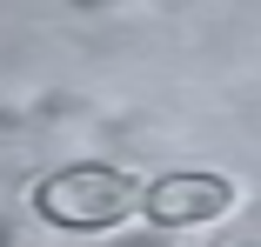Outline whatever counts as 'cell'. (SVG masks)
<instances>
[{
  "instance_id": "cell-1",
  "label": "cell",
  "mask_w": 261,
  "mask_h": 247,
  "mask_svg": "<svg viewBox=\"0 0 261 247\" xmlns=\"http://www.w3.org/2000/svg\"><path fill=\"white\" fill-rule=\"evenodd\" d=\"M141 201H147V187H141L134 174H121V167H100V161L61 167V174H47V180L34 187V214H40L47 227H67V234L121 227L127 214H141Z\"/></svg>"
},
{
  "instance_id": "cell-2",
  "label": "cell",
  "mask_w": 261,
  "mask_h": 247,
  "mask_svg": "<svg viewBox=\"0 0 261 247\" xmlns=\"http://www.w3.org/2000/svg\"><path fill=\"white\" fill-rule=\"evenodd\" d=\"M234 207V180L228 174H161L147 187V201H141V214L154 221V227H207V221H221Z\"/></svg>"
}]
</instances>
